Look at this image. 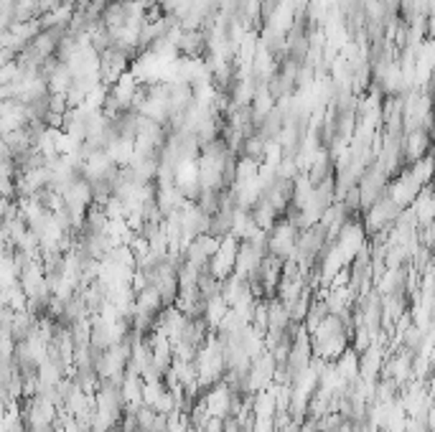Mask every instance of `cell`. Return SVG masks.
<instances>
[{"mask_svg":"<svg viewBox=\"0 0 435 432\" xmlns=\"http://www.w3.org/2000/svg\"><path fill=\"white\" fill-rule=\"evenodd\" d=\"M240 247H242V239H237L234 234H229V237L222 239L219 252L214 254V259L209 262V270H211L214 277H219V280L232 277L234 267H237V257H240Z\"/></svg>","mask_w":435,"mask_h":432,"instance_id":"6da1fadb","label":"cell"},{"mask_svg":"<svg viewBox=\"0 0 435 432\" xmlns=\"http://www.w3.org/2000/svg\"><path fill=\"white\" fill-rule=\"evenodd\" d=\"M265 153H268V143H265L260 135H250V137H245V143H242V148L237 151V155H240V158L257 160V163H265Z\"/></svg>","mask_w":435,"mask_h":432,"instance_id":"7a4b0ae2","label":"cell"}]
</instances>
